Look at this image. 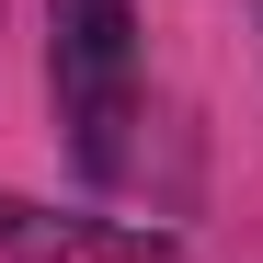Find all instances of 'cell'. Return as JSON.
Returning a JSON list of instances; mask_svg holds the SVG:
<instances>
[{
	"instance_id": "cell-3",
	"label": "cell",
	"mask_w": 263,
	"mask_h": 263,
	"mask_svg": "<svg viewBox=\"0 0 263 263\" xmlns=\"http://www.w3.org/2000/svg\"><path fill=\"white\" fill-rule=\"evenodd\" d=\"M252 23H263V0H252Z\"/></svg>"
},
{
	"instance_id": "cell-2",
	"label": "cell",
	"mask_w": 263,
	"mask_h": 263,
	"mask_svg": "<svg viewBox=\"0 0 263 263\" xmlns=\"http://www.w3.org/2000/svg\"><path fill=\"white\" fill-rule=\"evenodd\" d=\"M0 263H183V240L149 217H58L0 195Z\"/></svg>"
},
{
	"instance_id": "cell-1",
	"label": "cell",
	"mask_w": 263,
	"mask_h": 263,
	"mask_svg": "<svg viewBox=\"0 0 263 263\" xmlns=\"http://www.w3.org/2000/svg\"><path fill=\"white\" fill-rule=\"evenodd\" d=\"M138 80H149L138 0H46V92H58L69 160H80L92 195L126 183V149H138Z\"/></svg>"
}]
</instances>
